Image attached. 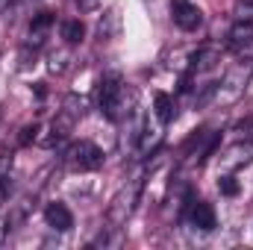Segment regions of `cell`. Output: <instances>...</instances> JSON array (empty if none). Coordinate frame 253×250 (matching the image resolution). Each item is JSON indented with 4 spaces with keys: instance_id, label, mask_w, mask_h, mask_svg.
I'll return each mask as SVG.
<instances>
[{
    "instance_id": "6da1fadb",
    "label": "cell",
    "mask_w": 253,
    "mask_h": 250,
    "mask_svg": "<svg viewBox=\"0 0 253 250\" xmlns=\"http://www.w3.org/2000/svg\"><path fill=\"white\" fill-rule=\"evenodd\" d=\"M97 100H100V112L109 121H124L132 115L135 106V91L126 88V83L121 80L118 71H109L100 77V88H97Z\"/></svg>"
},
{
    "instance_id": "7a4b0ae2",
    "label": "cell",
    "mask_w": 253,
    "mask_h": 250,
    "mask_svg": "<svg viewBox=\"0 0 253 250\" xmlns=\"http://www.w3.org/2000/svg\"><path fill=\"white\" fill-rule=\"evenodd\" d=\"M138 197H141V180H129L126 186L118 188V194H115V197L109 200V206H106V221H109L112 230L126 227V221H129L132 212H135Z\"/></svg>"
},
{
    "instance_id": "3957f363",
    "label": "cell",
    "mask_w": 253,
    "mask_h": 250,
    "mask_svg": "<svg viewBox=\"0 0 253 250\" xmlns=\"http://www.w3.org/2000/svg\"><path fill=\"white\" fill-rule=\"evenodd\" d=\"M65 159L74 171H97L103 165V150L94 141H74L65 150Z\"/></svg>"
},
{
    "instance_id": "277c9868",
    "label": "cell",
    "mask_w": 253,
    "mask_h": 250,
    "mask_svg": "<svg viewBox=\"0 0 253 250\" xmlns=\"http://www.w3.org/2000/svg\"><path fill=\"white\" fill-rule=\"evenodd\" d=\"M251 74H253V62H242L236 65L227 77H224V83L218 85V100L221 103H233L245 88H248V83H251Z\"/></svg>"
},
{
    "instance_id": "5b68a950",
    "label": "cell",
    "mask_w": 253,
    "mask_h": 250,
    "mask_svg": "<svg viewBox=\"0 0 253 250\" xmlns=\"http://www.w3.org/2000/svg\"><path fill=\"white\" fill-rule=\"evenodd\" d=\"M186 218H189L191 227H197V230H203V233H209V230L218 227V218H215L212 203H206V200H194V194L186 197Z\"/></svg>"
},
{
    "instance_id": "8992f818",
    "label": "cell",
    "mask_w": 253,
    "mask_h": 250,
    "mask_svg": "<svg viewBox=\"0 0 253 250\" xmlns=\"http://www.w3.org/2000/svg\"><path fill=\"white\" fill-rule=\"evenodd\" d=\"M174 24L183 30V33H194L203 27V12L200 6H194L189 0H177L174 3Z\"/></svg>"
},
{
    "instance_id": "52a82bcc",
    "label": "cell",
    "mask_w": 253,
    "mask_h": 250,
    "mask_svg": "<svg viewBox=\"0 0 253 250\" xmlns=\"http://www.w3.org/2000/svg\"><path fill=\"white\" fill-rule=\"evenodd\" d=\"M227 39H230V47L239 56H251L253 53V21H236Z\"/></svg>"
},
{
    "instance_id": "ba28073f",
    "label": "cell",
    "mask_w": 253,
    "mask_h": 250,
    "mask_svg": "<svg viewBox=\"0 0 253 250\" xmlns=\"http://www.w3.org/2000/svg\"><path fill=\"white\" fill-rule=\"evenodd\" d=\"M218 144V132H209V129H200L197 135H191L189 144H186V156H191V162H203Z\"/></svg>"
},
{
    "instance_id": "9c48e42d",
    "label": "cell",
    "mask_w": 253,
    "mask_h": 250,
    "mask_svg": "<svg viewBox=\"0 0 253 250\" xmlns=\"http://www.w3.org/2000/svg\"><path fill=\"white\" fill-rule=\"evenodd\" d=\"M253 159V138H239L224 156H221V165L224 168H242Z\"/></svg>"
},
{
    "instance_id": "30bf717a",
    "label": "cell",
    "mask_w": 253,
    "mask_h": 250,
    "mask_svg": "<svg viewBox=\"0 0 253 250\" xmlns=\"http://www.w3.org/2000/svg\"><path fill=\"white\" fill-rule=\"evenodd\" d=\"M44 221H47V227L56 230V233H68V230L74 227V215H71V209H68L65 203H47Z\"/></svg>"
},
{
    "instance_id": "8fae6325",
    "label": "cell",
    "mask_w": 253,
    "mask_h": 250,
    "mask_svg": "<svg viewBox=\"0 0 253 250\" xmlns=\"http://www.w3.org/2000/svg\"><path fill=\"white\" fill-rule=\"evenodd\" d=\"M53 21H56L53 12H39V15L33 18V24H30V47H42L47 30L53 27Z\"/></svg>"
},
{
    "instance_id": "7c38bea8",
    "label": "cell",
    "mask_w": 253,
    "mask_h": 250,
    "mask_svg": "<svg viewBox=\"0 0 253 250\" xmlns=\"http://www.w3.org/2000/svg\"><path fill=\"white\" fill-rule=\"evenodd\" d=\"M62 124L71 126L74 121H80L83 115H85V100L80 97V94H65L62 97Z\"/></svg>"
},
{
    "instance_id": "4fadbf2b",
    "label": "cell",
    "mask_w": 253,
    "mask_h": 250,
    "mask_svg": "<svg viewBox=\"0 0 253 250\" xmlns=\"http://www.w3.org/2000/svg\"><path fill=\"white\" fill-rule=\"evenodd\" d=\"M153 115L159 118V124H171L174 118H177V103H174V97L171 94H165V91H159L156 97H153Z\"/></svg>"
},
{
    "instance_id": "5bb4252c",
    "label": "cell",
    "mask_w": 253,
    "mask_h": 250,
    "mask_svg": "<svg viewBox=\"0 0 253 250\" xmlns=\"http://www.w3.org/2000/svg\"><path fill=\"white\" fill-rule=\"evenodd\" d=\"M159 144H162V129H159V126H153V129H150V126H141V132H138V153L147 156V153L156 150Z\"/></svg>"
},
{
    "instance_id": "9a60e30c",
    "label": "cell",
    "mask_w": 253,
    "mask_h": 250,
    "mask_svg": "<svg viewBox=\"0 0 253 250\" xmlns=\"http://www.w3.org/2000/svg\"><path fill=\"white\" fill-rule=\"evenodd\" d=\"M218 62H221V50H215V47H203V50H197V53H194L191 68H194L197 74H203V71H212Z\"/></svg>"
},
{
    "instance_id": "2e32d148",
    "label": "cell",
    "mask_w": 253,
    "mask_h": 250,
    "mask_svg": "<svg viewBox=\"0 0 253 250\" xmlns=\"http://www.w3.org/2000/svg\"><path fill=\"white\" fill-rule=\"evenodd\" d=\"M118 30H121V18H118V12H115V9L103 12V18H100V24H97L100 39H115V36H118Z\"/></svg>"
},
{
    "instance_id": "e0dca14e",
    "label": "cell",
    "mask_w": 253,
    "mask_h": 250,
    "mask_svg": "<svg viewBox=\"0 0 253 250\" xmlns=\"http://www.w3.org/2000/svg\"><path fill=\"white\" fill-rule=\"evenodd\" d=\"M62 39L68 42V44H80V42L85 39V27H83V21H77V18L65 21L62 24Z\"/></svg>"
},
{
    "instance_id": "ac0fdd59",
    "label": "cell",
    "mask_w": 253,
    "mask_h": 250,
    "mask_svg": "<svg viewBox=\"0 0 253 250\" xmlns=\"http://www.w3.org/2000/svg\"><path fill=\"white\" fill-rule=\"evenodd\" d=\"M218 188H221V194L236 197V194H239V180H236V177H230V174H224V177L218 180Z\"/></svg>"
},
{
    "instance_id": "d6986e66",
    "label": "cell",
    "mask_w": 253,
    "mask_h": 250,
    "mask_svg": "<svg viewBox=\"0 0 253 250\" xmlns=\"http://www.w3.org/2000/svg\"><path fill=\"white\" fill-rule=\"evenodd\" d=\"M233 132H236V138H253V118L239 121V124L233 126Z\"/></svg>"
},
{
    "instance_id": "ffe728a7",
    "label": "cell",
    "mask_w": 253,
    "mask_h": 250,
    "mask_svg": "<svg viewBox=\"0 0 253 250\" xmlns=\"http://www.w3.org/2000/svg\"><path fill=\"white\" fill-rule=\"evenodd\" d=\"M65 68H68V53H53L50 56V71L53 74H62Z\"/></svg>"
},
{
    "instance_id": "44dd1931",
    "label": "cell",
    "mask_w": 253,
    "mask_h": 250,
    "mask_svg": "<svg viewBox=\"0 0 253 250\" xmlns=\"http://www.w3.org/2000/svg\"><path fill=\"white\" fill-rule=\"evenodd\" d=\"M36 132H39V126H36V124L24 126V129H21V144H30V141H36Z\"/></svg>"
},
{
    "instance_id": "7402d4cb",
    "label": "cell",
    "mask_w": 253,
    "mask_h": 250,
    "mask_svg": "<svg viewBox=\"0 0 253 250\" xmlns=\"http://www.w3.org/2000/svg\"><path fill=\"white\" fill-rule=\"evenodd\" d=\"M9 194H12V180H9V177H0V203H3Z\"/></svg>"
},
{
    "instance_id": "603a6c76",
    "label": "cell",
    "mask_w": 253,
    "mask_h": 250,
    "mask_svg": "<svg viewBox=\"0 0 253 250\" xmlns=\"http://www.w3.org/2000/svg\"><path fill=\"white\" fill-rule=\"evenodd\" d=\"M6 236H9V218H0V245L6 242Z\"/></svg>"
},
{
    "instance_id": "cb8c5ba5",
    "label": "cell",
    "mask_w": 253,
    "mask_h": 250,
    "mask_svg": "<svg viewBox=\"0 0 253 250\" xmlns=\"http://www.w3.org/2000/svg\"><path fill=\"white\" fill-rule=\"evenodd\" d=\"M242 3H253V0H242Z\"/></svg>"
}]
</instances>
